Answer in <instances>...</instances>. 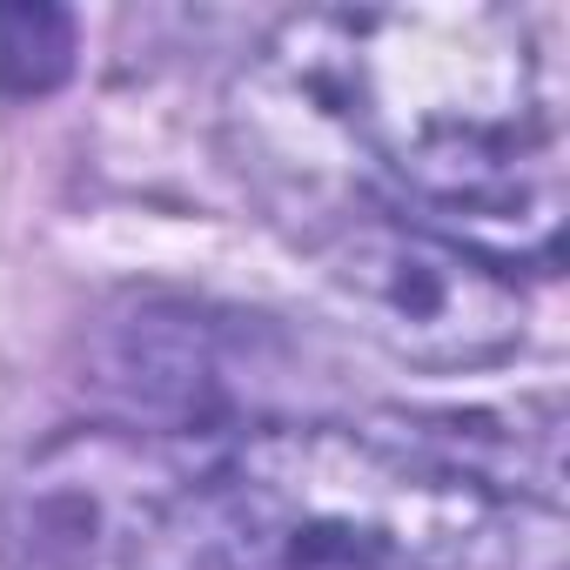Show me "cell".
<instances>
[{
    "mask_svg": "<svg viewBox=\"0 0 570 570\" xmlns=\"http://www.w3.org/2000/svg\"><path fill=\"white\" fill-rule=\"evenodd\" d=\"M255 95L363 155L410 222L497 268L557 275L563 115L530 14L510 8H336L262 48Z\"/></svg>",
    "mask_w": 570,
    "mask_h": 570,
    "instance_id": "obj_1",
    "label": "cell"
},
{
    "mask_svg": "<svg viewBox=\"0 0 570 570\" xmlns=\"http://www.w3.org/2000/svg\"><path fill=\"white\" fill-rule=\"evenodd\" d=\"M510 510L390 430L248 423L188 483L161 570H490Z\"/></svg>",
    "mask_w": 570,
    "mask_h": 570,
    "instance_id": "obj_2",
    "label": "cell"
},
{
    "mask_svg": "<svg viewBox=\"0 0 570 570\" xmlns=\"http://www.w3.org/2000/svg\"><path fill=\"white\" fill-rule=\"evenodd\" d=\"M316 262L336 309L416 370H483L523 343L530 309L517 275L396 208L336 215Z\"/></svg>",
    "mask_w": 570,
    "mask_h": 570,
    "instance_id": "obj_3",
    "label": "cell"
},
{
    "mask_svg": "<svg viewBox=\"0 0 570 570\" xmlns=\"http://www.w3.org/2000/svg\"><path fill=\"white\" fill-rule=\"evenodd\" d=\"M222 436L141 423L68 430L21 470L8 497L14 570H161L168 523Z\"/></svg>",
    "mask_w": 570,
    "mask_h": 570,
    "instance_id": "obj_4",
    "label": "cell"
},
{
    "mask_svg": "<svg viewBox=\"0 0 570 570\" xmlns=\"http://www.w3.org/2000/svg\"><path fill=\"white\" fill-rule=\"evenodd\" d=\"M75 75L68 8H0V95H55Z\"/></svg>",
    "mask_w": 570,
    "mask_h": 570,
    "instance_id": "obj_5",
    "label": "cell"
}]
</instances>
